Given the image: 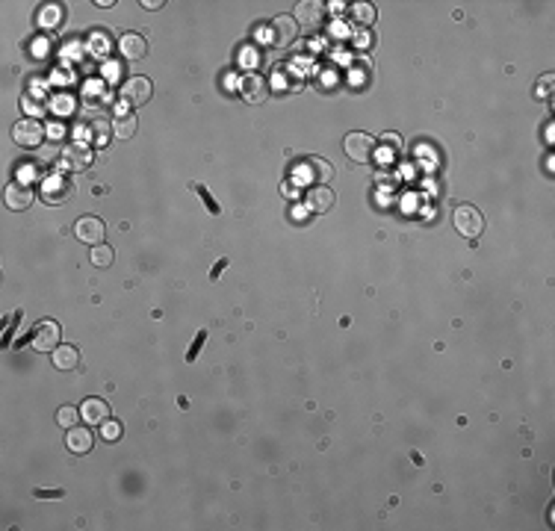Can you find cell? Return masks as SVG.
<instances>
[{"label":"cell","instance_id":"obj_26","mask_svg":"<svg viewBox=\"0 0 555 531\" xmlns=\"http://www.w3.org/2000/svg\"><path fill=\"white\" fill-rule=\"evenodd\" d=\"M192 189H195V192H198V195H201V201H204V204L210 207V213H213V216H219V213H221V209H219V204H216L213 198H210V192H207L204 187H198V183H192Z\"/></svg>","mask_w":555,"mask_h":531},{"label":"cell","instance_id":"obj_16","mask_svg":"<svg viewBox=\"0 0 555 531\" xmlns=\"http://www.w3.org/2000/svg\"><path fill=\"white\" fill-rule=\"evenodd\" d=\"M118 54L125 56V59H145L148 56V42H145V35H139V33H125L118 39Z\"/></svg>","mask_w":555,"mask_h":531},{"label":"cell","instance_id":"obj_13","mask_svg":"<svg viewBox=\"0 0 555 531\" xmlns=\"http://www.w3.org/2000/svg\"><path fill=\"white\" fill-rule=\"evenodd\" d=\"M295 21L302 24V27H319V24L325 21V6L316 3V0H304V3L295 6Z\"/></svg>","mask_w":555,"mask_h":531},{"label":"cell","instance_id":"obj_32","mask_svg":"<svg viewBox=\"0 0 555 531\" xmlns=\"http://www.w3.org/2000/svg\"><path fill=\"white\" fill-rule=\"evenodd\" d=\"M142 6H145V9H151V12H157V9H163L166 3H163V0H142Z\"/></svg>","mask_w":555,"mask_h":531},{"label":"cell","instance_id":"obj_15","mask_svg":"<svg viewBox=\"0 0 555 531\" xmlns=\"http://www.w3.org/2000/svg\"><path fill=\"white\" fill-rule=\"evenodd\" d=\"M92 443H95V437H92L89 428H80V425L68 428V434H65V449H68L71 454H89V452H92Z\"/></svg>","mask_w":555,"mask_h":531},{"label":"cell","instance_id":"obj_27","mask_svg":"<svg viewBox=\"0 0 555 531\" xmlns=\"http://www.w3.org/2000/svg\"><path fill=\"white\" fill-rule=\"evenodd\" d=\"M204 340H207V331H198V340L192 342V349H189V354H187V360H189V363H195V357H198V351H201Z\"/></svg>","mask_w":555,"mask_h":531},{"label":"cell","instance_id":"obj_28","mask_svg":"<svg viewBox=\"0 0 555 531\" xmlns=\"http://www.w3.org/2000/svg\"><path fill=\"white\" fill-rule=\"evenodd\" d=\"M107 130H113V125H107V121H95L92 142H97V145H101V142H104V136H107Z\"/></svg>","mask_w":555,"mask_h":531},{"label":"cell","instance_id":"obj_30","mask_svg":"<svg viewBox=\"0 0 555 531\" xmlns=\"http://www.w3.org/2000/svg\"><path fill=\"white\" fill-rule=\"evenodd\" d=\"M381 142L396 145V151H399V148H402V136H399V133H384V136H381Z\"/></svg>","mask_w":555,"mask_h":531},{"label":"cell","instance_id":"obj_22","mask_svg":"<svg viewBox=\"0 0 555 531\" xmlns=\"http://www.w3.org/2000/svg\"><path fill=\"white\" fill-rule=\"evenodd\" d=\"M77 419H83V416H80V407H71V404H63V407H59V411H56V422H59V425H63L65 431H68V428H74V425H77Z\"/></svg>","mask_w":555,"mask_h":531},{"label":"cell","instance_id":"obj_2","mask_svg":"<svg viewBox=\"0 0 555 531\" xmlns=\"http://www.w3.org/2000/svg\"><path fill=\"white\" fill-rule=\"evenodd\" d=\"M331 177H334V166H331L328 159L307 157L304 163L295 166V180H299V183H311V187H325Z\"/></svg>","mask_w":555,"mask_h":531},{"label":"cell","instance_id":"obj_31","mask_svg":"<svg viewBox=\"0 0 555 531\" xmlns=\"http://www.w3.org/2000/svg\"><path fill=\"white\" fill-rule=\"evenodd\" d=\"M36 496H39V499H59V496H63V490H36Z\"/></svg>","mask_w":555,"mask_h":531},{"label":"cell","instance_id":"obj_6","mask_svg":"<svg viewBox=\"0 0 555 531\" xmlns=\"http://www.w3.org/2000/svg\"><path fill=\"white\" fill-rule=\"evenodd\" d=\"M151 95H154V86H151V80H148V77H142V74H136V77H127V83L121 86V97H125L130 106L148 104V101H151Z\"/></svg>","mask_w":555,"mask_h":531},{"label":"cell","instance_id":"obj_5","mask_svg":"<svg viewBox=\"0 0 555 531\" xmlns=\"http://www.w3.org/2000/svg\"><path fill=\"white\" fill-rule=\"evenodd\" d=\"M12 139H15L18 148H39L45 142V125L36 118H21L15 127H12Z\"/></svg>","mask_w":555,"mask_h":531},{"label":"cell","instance_id":"obj_18","mask_svg":"<svg viewBox=\"0 0 555 531\" xmlns=\"http://www.w3.org/2000/svg\"><path fill=\"white\" fill-rule=\"evenodd\" d=\"M54 366L59 369V372H71V369L80 366V351L74 349V345H59V349L54 351Z\"/></svg>","mask_w":555,"mask_h":531},{"label":"cell","instance_id":"obj_21","mask_svg":"<svg viewBox=\"0 0 555 531\" xmlns=\"http://www.w3.org/2000/svg\"><path fill=\"white\" fill-rule=\"evenodd\" d=\"M89 260H92V266H97V269H109L113 266V260H116V251L109 248V245H92V251H89Z\"/></svg>","mask_w":555,"mask_h":531},{"label":"cell","instance_id":"obj_8","mask_svg":"<svg viewBox=\"0 0 555 531\" xmlns=\"http://www.w3.org/2000/svg\"><path fill=\"white\" fill-rule=\"evenodd\" d=\"M71 195H74V183L65 180L63 175H54L42 183V201H47V204H63Z\"/></svg>","mask_w":555,"mask_h":531},{"label":"cell","instance_id":"obj_1","mask_svg":"<svg viewBox=\"0 0 555 531\" xmlns=\"http://www.w3.org/2000/svg\"><path fill=\"white\" fill-rule=\"evenodd\" d=\"M452 225L464 239H478L485 230V216L473 204H458L452 209Z\"/></svg>","mask_w":555,"mask_h":531},{"label":"cell","instance_id":"obj_25","mask_svg":"<svg viewBox=\"0 0 555 531\" xmlns=\"http://www.w3.org/2000/svg\"><path fill=\"white\" fill-rule=\"evenodd\" d=\"M121 74H125V63H104V80L107 83H118Z\"/></svg>","mask_w":555,"mask_h":531},{"label":"cell","instance_id":"obj_20","mask_svg":"<svg viewBox=\"0 0 555 531\" xmlns=\"http://www.w3.org/2000/svg\"><path fill=\"white\" fill-rule=\"evenodd\" d=\"M349 15H352V21L354 24H361V27H373L375 24V6L373 3H354L352 9H349Z\"/></svg>","mask_w":555,"mask_h":531},{"label":"cell","instance_id":"obj_33","mask_svg":"<svg viewBox=\"0 0 555 531\" xmlns=\"http://www.w3.org/2000/svg\"><path fill=\"white\" fill-rule=\"evenodd\" d=\"M225 266H228V260H219V263H216V269H213V275H210V278H219V271L225 269Z\"/></svg>","mask_w":555,"mask_h":531},{"label":"cell","instance_id":"obj_4","mask_svg":"<svg viewBox=\"0 0 555 531\" xmlns=\"http://www.w3.org/2000/svg\"><path fill=\"white\" fill-rule=\"evenodd\" d=\"M59 337H63V328H59V322H54V319H42V322H36V328L30 331V345L36 351H56L59 349Z\"/></svg>","mask_w":555,"mask_h":531},{"label":"cell","instance_id":"obj_23","mask_svg":"<svg viewBox=\"0 0 555 531\" xmlns=\"http://www.w3.org/2000/svg\"><path fill=\"white\" fill-rule=\"evenodd\" d=\"M59 21H63V9H59V6H45L39 12V24H42L45 30H54Z\"/></svg>","mask_w":555,"mask_h":531},{"label":"cell","instance_id":"obj_7","mask_svg":"<svg viewBox=\"0 0 555 531\" xmlns=\"http://www.w3.org/2000/svg\"><path fill=\"white\" fill-rule=\"evenodd\" d=\"M74 233H77V239L86 245H101L107 237V225H104V219H97V216H83V219H77V225H74Z\"/></svg>","mask_w":555,"mask_h":531},{"label":"cell","instance_id":"obj_3","mask_svg":"<svg viewBox=\"0 0 555 531\" xmlns=\"http://www.w3.org/2000/svg\"><path fill=\"white\" fill-rule=\"evenodd\" d=\"M343 151H346L352 163L366 166V163H373V157H375V139L364 130H352L346 139H343Z\"/></svg>","mask_w":555,"mask_h":531},{"label":"cell","instance_id":"obj_12","mask_svg":"<svg viewBox=\"0 0 555 531\" xmlns=\"http://www.w3.org/2000/svg\"><path fill=\"white\" fill-rule=\"evenodd\" d=\"M295 35H299V21H295L292 15H278L272 21V42L278 47H287L295 42Z\"/></svg>","mask_w":555,"mask_h":531},{"label":"cell","instance_id":"obj_29","mask_svg":"<svg viewBox=\"0 0 555 531\" xmlns=\"http://www.w3.org/2000/svg\"><path fill=\"white\" fill-rule=\"evenodd\" d=\"M549 92H552V74H547V77H544V86H540V89H535V97H547V101H549Z\"/></svg>","mask_w":555,"mask_h":531},{"label":"cell","instance_id":"obj_9","mask_svg":"<svg viewBox=\"0 0 555 531\" xmlns=\"http://www.w3.org/2000/svg\"><path fill=\"white\" fill-rule=\"evenodd\" d=\"M92 148L89 145H68L63 151V168L65 171H74V175H80L92 166Z\"/></svg>","mask_w":555,"mask_h":531},{"label":"cell","instance_id":"obj_24","mask_svg":"<svg viewBox=\"0 0 555 531\" xmlns=\"http://www.w3.org/2000/svg\"><path fill=\"white\" fill-rule=\"evenodd\" d=\"M101 437H104L107 443L121 440V422H116V419H107V422L101 425Z\"/></svg>","mask_w":555,"mask_h":531},{"label":"cell","instance_id":"obj_19","mask_svg":"<svg viewBox=\"0 0 555 531\" xmlns=\"http://www.w3.org/2000/svg\"><path fill=\"white\" fill-rule=\"evenodd\" d=\"M136 116H130V113H121V116H116L113 118V133L118 136V139H130V136H136Z\"/></svg>","mask_w":555,"mask_h":531},{"label":"cell","instance_id":"obj_17","mask_svg":"<svg viewBox=\"0 0 555 531\" xmlns=\"http://www.w3.org/2000/svg\"><path fill=\"white\" fill-rule=\"evenodd\" d=\"M334 192H331L328 187H311V192H307V207L313 209V213H325V209L334 207Z\"/></svg>","mask_w":555,"mask_h":531},{"label":"cell","instance_id":"obj_10","mask_svg":"<svg viewBox=\"0 0 555 531\" xmlns=\"http://www.w3.org/2000/svg\"><path fill=\"white\" fill-rule=\"evenodd\" d=\"M240 92H242V97H245L249 104H263L266 97H269V83H266V77H260L257 71H251V74H245V77H242Z\"/></svg>","mask_w":555,"mask_h":531},{"label":"cell","instance_id":"obj_14","mask_svg":"<svg viewBox=\"0 0 555 531\" xmlns=\"http://www.w3.org/2000/svg\"><path fill=\"white\" fill-rule=\"evenodd\" d=\"M80 416H83V422L86 425H104L107 419H109V404L104 402V399H86L83 404H80Z\"/></svg>","mask_w":555,"mask_h":531},{"label":"cell","instance_id":"obj_11","mask_svg":"<svg viewBox=\"0 0 555 531\" xmlns=\"http://www.w3.org/2000/svg\"><path fill=\"white\" fill-rule=\"evenodd\" d=\"M3 201H6L9 209H27L36 201V192L24 180H12L6 187V192H3Z\"/></svg>","mask_w":555,"mask_h":531}]
</instances>
